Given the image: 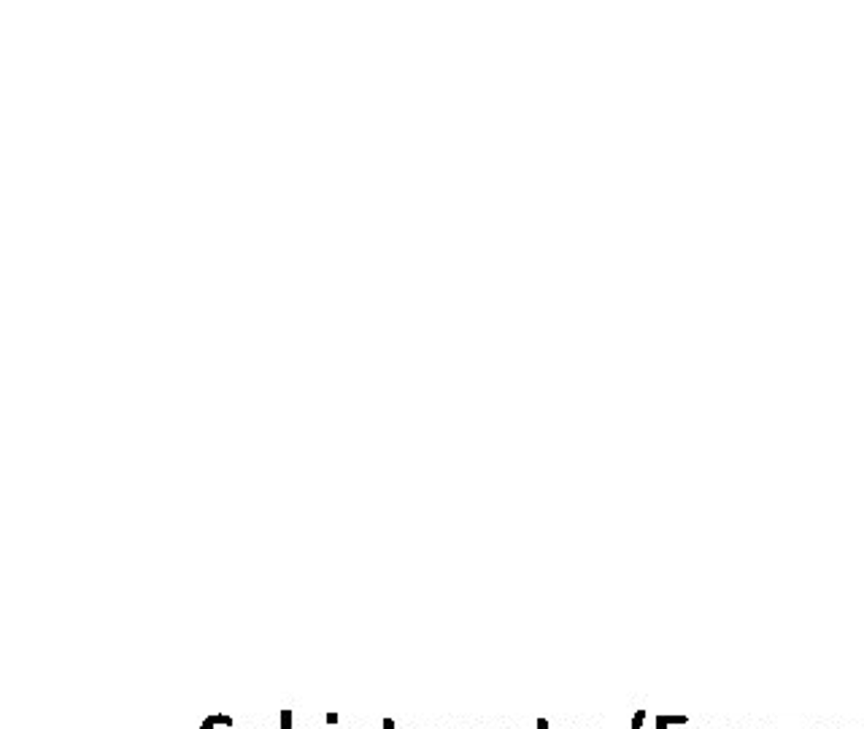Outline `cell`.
I'll return each instance as SVG.
<instances>
[{
    "label": "cell",
    "mask_w": 864,
    "mask_h": 729,
    "mask_svg": "<svg viewBox=\"0 0 864 729\" xmlns=\"http://www.w3.org/2000/svg\"><path fill=\"white\" fill-rule=\"evenodd\" d=\"M325 718H327V724H330V726H335V724H338V713H327Z\"/></svg>",
    "instance_id": "5"
},
{
    "label": "cell",
    "mask_w": 864,
    "mask_h": 729,
    "mask_svg": "<svg viewBox=\"0 0 864 729\" xmlns=\"http://www.w3.org/2000/svg\"><path fill=\"white\" fill-rule=\"evenodd\" d=\"M333 729H335V726H333Z\"/></svg>",
    "instance_id": "7"
},
{
    "label": "cell",
    "mask_w": 864,
    "mask_h": 729,
    "mask_svg": "<svg viewBox=\"0 0 864 729\" xmlns=\"http://www.w3.org/2000/svg\"><path fill=\"white\" fill-rule=\"evenodd\" d=\"M535 729H551V724L546 721V718H538V726Z\"/></svg>",
    "instance_id": "6"
},
{
    "label": "cell",
    "mask_w": 864,
    "mask_h": 729,
    "mask_svg": "<svg viewBox=\"0 0 864 729\" xmlns=\"http://www.w3.org/2000/svg\"><path fill=\"white\" fill-rule=\"evenodd\" d=\"M381 729H397V724H394L392 718H384V721H381Z\"/></svg>",
    "instance_id": "4"
},
{
    "label": "cell",
    "mask_w": 864,
    "mask_h": 729,
    "mask_svg": "<svg viewBox=\"0 0 864 729\" xmlns=\"http://www.w3.org/2000/svg\"><path fill=\"white\" fill-rule=\"evenodd\" d=\"M643 721H646V710H638L635 718H632V726H630V729H643Z\"/></svg>",
    "instance_id": "3"
},
{
    "label": "cell",
    "mask_w": 864,
    "mask_h": 729,
    "mask_svg": "<svg viewBox=\"0 0 864 729\" xmlns=\"http://www.w3.org/2000/svg\"><path fill=\"white\" fill-rule=\"evenodd\" d=\"M281 729H292V710L289 708L281 710Z\"/></svg>",
    "instance_id": "2"
},
{
    "label": "cell",
    "mask_w": 864,
    "mask_h": 729,
    "mask_svg": "<svg viewBox=\"0 0 864 729\" xmlns=\"http://www.w3.org/2000/svg\"><path fill=\"white\" fill-rule=\"evenodd\" d=\"M689 718L686 716H659L656 718V729H670V726H681L686 724Z\"/></svg>",
    "instance_id": "1"
}]
</instances>
